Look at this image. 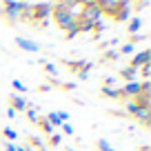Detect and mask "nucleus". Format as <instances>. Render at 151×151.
<instances>
[{
  "instance_id": "nucleus-38",
  "label": "nucleus",
  "mask_w": 151,
  "mask_h": 151,
  "mask_svg": "<svg viewBox=\"0 0 151 151\" xmlns=\"http://www.w3.org/2000/svg\"><path fill=\"white\" fill-rule=\"evenodd\" d=\"M49 2H60V0H49Z\"/></svg>"
},
{
  "instance_id": "nucleus-20",
  "label": "nucleus",
  "mask_w": 151,
  "mask_h": 151,
  "mask_svg": "<svg viewBox=\"0 0 151 151\" xmlns=\"http://www.w3.org/2000/svg\"><path fill=\"white\" fill-rule=\"evenodd\" d=\"M96 147H98V151H116V149H113V147L109 145L107 140H104V138H100V140L96 142Z\"/></svg>"
},
{
  "instance_id": "nucleus-7",
  "label": "nucleus",
  "mask_w": 151,
  "mask_h": 151,
  "mask_svg": "<svg viewBox=\"0 0 151 151\" xmlns=\"http://www.w3.org/2000/svg\"><path fill=\"white\" fill-rule=\"evenodd\" d=\"M9 107L14 109V111H24V109L29 107V102H27V98H24V96L9 93Z\"/></svg>"
},
{
  "instance_id": "nucleus-14",
  "label": "nucleus",
  "mask_w": 151,
  "mask_h": 151,
  "mask_svg": "<svg viewBox=\"0 0 151 151\" xmlns=\"http://www.w3.org/2000/svg\"><path fill=\"white\" fill-rule=\"evenodd\" d=\"M120 58V53L116 51V49H107V51H104V56L100 58V62H116Z\"/></svg>"
},
{
  "instance_id": "nucleus-28",
  "label": "nucleus",
  "mask_w": 151,
  "mask_h": 151,
  "mask_svg": "<svg viewBox=\"0 0 151 151\" xmlns=\"http://www.w3.org/2000/svg\"><path fill=\"white\" fill-rule=\"evenodd\" d=\"M60 89H65V91H73V89H76V82H60Z\"/></svg>"
},
{
  "instance_id": "nucleus-8",
  "label": "nucleus",
  "mask_w": 151,
  "mask_h": 151,
  "mask_svg": "<svg viewBox=\"0 0 151 151\" xmlns=\"http://www.w3.org/2000/svg\"><path fill=\"white\" fill-rule=\"evenodd\" d=\"M140 27H142V18H140V16H131V18L127 20V31H129V36H136V33L140 31Z\"/></svg>"
},
{
  "instance_id": "nucleus-19",
  "label": "nucleus",
  "mask_w": 151,
  "mask_h": 151,
  "mask_svg": "<svg viewBox=\"0 0 151 151\" xmlns=\"http://www.w3.org/2000/svg\"><path fill=\"white\" fill-rule=\"evenodd\" d=\"M11 87H14L16 91H18V96H22V93H27V85H24V82H20V80H11Z\"/></svg>"
},
{
  "instance_id": "nucleus-11",
  "label": "nucleus",
  "mask_w": 151,
  "mask_h": 151,
  "mask_svg": "<svg viewBox=\"0 0 151 151\" xmlns=\"http://www.w3.org/2000/svg\"><path fill=\"white\" fill-rule=\"evenodd\" d=\"M136 73H138V69H133V67H124V69H120V78L122 80H127V82H133L136 80Z\"/></svg>"
},
{
  "instance_id": "nucleus-5",
  "label": "nucleus",
  "mask_w": 151,
  "mask_h": 151,
  "mask_svg": "<svg viewBox=\"0 0 151 151\" xmlns=\"http://www.w3.org/2000/svg\"><path fill=\"white\" fill-rule=\"evenodd\" d=\"M136 96H140V82L133 80V82H127V85L120 89V100H133Z\"/></svg>"
},
{
  "instance_id": "nucleus-40",
  "label": "nucleus",
  "mask_w": 151,
  "mask_h": 151,
  "mask_svg": "<svg viewBox=\"0 0 151 151\" xmlns=\"http://www.w3.org/2000/svg\"><path fill=\"white\" fill-rule=\"evenodd\" d=\"M24 2H27V0H24Z\"/></svg>"
},
{
  "instance_id": "nucleus-4",
  "label": "nucleus",
  "mask_w": 151,
  "mask_h": 151,
  "mask_svg": "<svg viewBox=\"0 0 151 151\" xmlns=\"http://www.w3.org/2000/svg\"><path fill=\"white\" fill-rule=\"evenodd\" d=\"M16 45L27 53H38L40 51V45H38L36 40H31V38H24V36H16Z\"/></svg>"
},
{
  "instance_id": "nucleus-21",
  "label": "nucleus",
  "mask_w": 151,
  "mask_h": 151,
  "mask_svg": "<svg viewBox=\"0 0 151 151\" xmlns=\"http://www.w3.org/2000/svg\"><path fill=\"white\" fill-rule=\"evenodd\" d=\"M138 73H140L145 80H149V76H151V62H149V65H142L140 69H138Z\"/></svg>"
},
{
  "instance_id": "nucleus-22",
  "label": "nucleus",
  "mask_w": 151,
  "mask_h": 151,
  "mask_svg": "<svg viewBox=\"0 0 151 151\" xmlns=\"http://www.w3.org/2000/svg\"><path fill=\"white\" fill-rule=\"evenodd\" d=\"M47 140H49V145H51V147H60V142H62V136H60V133H51V136H49Z\"/></svg>"
},
{
  "instance_id": "nucleus-16",
  "label": "nucleus",
  "mask_w": 151,
  "mask_h": 151,
  "mask_svg": "<svg viewBox=\"0 0 151 151\" xmlns=\"http://www.w3.org/2000/svg\"><path fill=\"white\" fill-rule=\"evenodd\" d=\"M38 127H40V131H42L45 133V136H51V133H53V127H51V124H49L47 122V120H45V118H40V120H38Z\"/></svg>"
},
{
  "instance_id": "nucleus-12",
  "label": "nucleus",
  "mask_w": 151,
  "mask_h": 151,
  "mask_svg": "<svg viewBox=\"0 0 151 151\" xmlns=\"http://www.w3.org/2000/svg\"><path fill=\"white\" fill-rule=\"evenodd\" d=\"M40 65H42V69H45V73H47L49 80H53V78L58 76V67L53 65V62H45V60H40Z\"/></svg>"
},
{
  "instance_id": "nucleus-35",
  "label": "nucleus",
  "mask_w": 151,
  "mask_h": 151,
  "mask_svg": "<svg viewBox=\"0 0 151 151\" xmlns=\"http://www.w3.org/2000/svg\"><path fill=\"white\" fill-rule=\"evenodd\" d=\"M131 2H138V5H145L147 0H131Z\"/></svg>"
},
{
  "instance_id": "nucleus-17",
  "label": "nucleus",
  "mask_w": 151,
  "mask_h": 151,
  "mask_svg": "<svg viewBox=\"0 0 151 151\" xmlns=\"http://www.w3.org/2000/svg\"><path fill=\"white\" fill-rule=\"evenodd\" d=\"M45 120H47L49 124H51V127H60V118H58V113L56 111H51V113H47V116H45Z\"/></svg>"
},
{
  "instance_id": "nucleus-23",
  "label": "nucleus",
  "mask_w": 151,
  "mask_h": 151,
  "mask_svg": "<svg viewBox=\"0 0 151 151\" xmlns=\"http://www.w3.org/2000/svg\"><path fill=\"white\" fill-rule=\"evenodd\" d=\"M118 53H122V56H129V53H133V45H131V42L122 45V47H120V51H118Z\"/></svg>"
},
{
  "instance_id": "nucleus-15",
  "label": "nucleus",
  "mask_w": 151,
  "mask_h": 151,
  "mask_svg": "<svg viewBox=\"0 0 151 151\" xmlns=\"http://www.w3.org/2000/svg\"><path fill=\"white\" fill-rule=\"evenodd\" d=\"M24 116H27V120L31 124H38V120H40V113H38V109H24Z\"/></svg>"
},
{
  "instance_id": "nucleus-6",
  "label": "nucleus",
  "mask_w": 151,
  "mask_h": 151,
  "mask_svg": "<svg viewBox=\"0 0 151 151\" xmlns=\"http://www.w3.org/2000/svg\"><path fill=\"white\" fill-rule=\"evenodd\" d=\"M149 62H151V51H149V49H142L140 53H136V56L131 58L129 67H133V69H140L142 65H149Z\"/></svg>"
},
{
  "instance_id": "nucleus-13",
  "label": "nucleus",
  "mask_w": 151,
  "mask_h": 151,
  "mask_svg": "<svg viewBox=\"0 0 151 151\" xmlns=\"http://www.w3.org/2000/svg\"><path fill=\"white\" fill-rule=\"evenodd\" d=\"M149 116H151V109H142L140 113L136 116V122H140V127H149Z\"/></svg>"
},
{
  "instance_id": "nucleus-10",
  "label": "nucleus",
  "mask_w": 151,
  "mask_h": 151,
  "mask_svg": "<svg viewBox=\"0 0 151 151\" xmlns=\"http://www.w3.org/2000/svg\"><path fill=\"white\" fill-rule=\"evenodd\" d=\"M131 18V7H120L116 14H113V20L116 22H124V20Z\"/></svg>"
},
{
  "instance_id": "nucleus-29",
  "label": "nucleus",
  "mask_w": 151,
  "mask_h": 151,
  "mask_svg": "<svg viewBox=\"0 0 151 151\" xmlns=\"http://www.w3.org/2000/svg\"><path fill=\"white\" fill-rule=\"evenodd\" d=\"M0 145H2V151H16L14 142H0Z\"/></svg>"
},
{
  "instance_id": "nucleus-37",
  "label": "nucleus",
  "mask_w": 151,
  "mask_h": 151,
  "mask_svg": "<svg viewBox=\"0 0 151 151\" xmlns=\"http://www.w3.org/2000/svg\"><path fill=\"white\" fill-rule=\"evenodd\" d=\"M65 151H73V149H71V147H67V149H65Z\"/></svg>"
},
{
  "instance_id": "nucleus-31",
  "label": "nucleus",
  "mask_w": 151,
  "mask_h": 151,
  "mask_svg": "<svg viewBox=\"0 0 151 151\" xmlns=\"http://www.w3.org/2000/svg\"><path fill=\"white\" fill-rule=\"evenodd\" d=\"M118 7H131V0H116Z\"/></svg>"
},
{
  "instance_id": "nucleus-26",
  "label": "nucleus",
  "mask_w": 151,
  "mask_h": 151,
  "mask_svg": "<svg viewBox=\"0 0 151 151\" xmlns=\"http://www.w3.org/2000/svg\"><path fill=\"white\" fill-rule=\"evenodd\" d=\"M60 127H62V133H65V136H73V127H71L69 122H62Z\"/></svg>"
},
{
  "instance_id": "nucleus-33",
  "label": "nucleus",
  "mask_w": 151,
  "mask_h": 151,
  "mask_svg": "<svg viewBox=\"0 0 151 151\" xmlns=\"http://www.w3.org/2000/svg\"><path fill=\"white\" fill-rule=\"evenodd\" d=\"M14 116H16V111H14V109H11V107H9V109H7V118H9V120H11V118H14Z\"/></svg>"
},
{
  "instance_id": "nucleus-27",
  "label": "nucleus",
  "mask_w": 151,
  "mask_h": 151,
  "mask_svg": "<svg viewBox=\"0 0 151 151\" xmlns=\"http://www.w3.org/2000/svg\"><path fill=\"white\" fill-rule=\"evenodd\" d=\"M98 0H78V7H96Z\"/></svg>"
},
{
  "instance_id": "nucleus-34",
  "label": "nucleus",
  "mask_w": 151,
  "mask_h": 151,
  "mask_svg": "<svg viewBox=\"0 0 151 151\" xmlns=\"http://www.w3.org/2000/svg\"><path fill=\"white\" fill-rule=\"evenodd\" d=\"M16 151H31V147H24V145H20V147H16Z\"/></svg>"
},
{
  "instance_id": "nucleus-39",
  "label": "nucleus",
  "mask_w": 151,
  "mask_h": 151,
  "mask_svg": "<svg viewBox=\"0 0 151 151\" xmlns=\"http://www.w3.org/2000/svg\"><path fill=\"white\" fill-rule=\"evenodd\" d=\"M0 151H2V145H0Z\"/></svg>"
},
{
  "instance_id": "nucleus-1",
  "label": "nucleus",
  "mask_w": 151,
  "mask_h": 151,
  "mask_svg": "<svg viewBox=\"0 0 151 151\" xmlns=\"http://www.w3.org/2000/svg\"><path fill=\"white\" fill-rule=\"evenodd\" d=\"M49 18L53 20V24H56L60 31H67V29L76 27V20H78V16H76L71 9H67L65 5H60V2H53V9H51V16H49Z\"/></svg>"
},
{
  "instance_id": "nucleus-24",
  "label": "nucleus",
  "mask_w": 151,
  "mask_h": 151,
  "mask_svg": "<svg viewBox=\"0 0 151 151\" xmlns=\"http://www.w3.org/2000/svg\"><path fill=\"white\" fill-rule=\"evenodd\" d=\"M142 40H147V33H136V36H131V38H129V42H131V45L142 42Z\"/></svg>"
},
{
  "instance_id": "nucleus-9",
  "label": "nucleus",
  "mask_w": 151,
  "mask_h": 151,
  "mask_svg": "<svg viewBox=\"0 0 151 151\" xmlns=\"http://www.w3.org/2000/svg\"><path fill=\"white\" fill-rule=\"evenodd\" d=\"M100 93L109 100H120V89L118 87H100Z\"/></svg>"
},
{
  "instance_id": "nucleus-18",
  "label": "nucleus",
  "mask_w": 151,
  "mask_h": 151,
  "mask_svg": "<svg viewBox=\"0 0 151 151\" xmlns=\"http://www.w3.org/2000/svg\"><path fill=\"white\" fill-rule=\"evenodd\" d=\"M2 138H5V140H7V142H14V140H16V138H18V133H16V131H14V129H9V127H5V129H2Z\"/></svg>"
},
{
  "instance_id": "nucleus-36",
  "label": "nucleus",
  "mask_w": 151,
  "mask_h": 151,
  "mask_svg": "<svg viewBox=\"0 0 151 151\" xmlns=\"http://www.w3.org/2000/svg\"><path fill=\"white\" fill-rule=\"evenodd\" d=\"M140 151H149V147H147V145H145V147H140Z\"/></svg>"
},
{
  "instance_id": "nucleus-30",
  "label": "nucleus",
  "mask_w": 151,
  "mask_h": 151,
  "mask_svg": "<svg viewBox=\"0 0 151 151\" xmlns=\"http://www.w3.org/2000/svg\"><path fill=\"white\" fill-rule=\"evenodd\" d=\"M58 113V118H60V122H69V113L67 111H56Z\"/></svg>"
},
{
  "instance_id": "nucleus-3",
  "label": "nucleus",
  "mask_w": 151,
  "mask_h": 151,
  "mask_svg": "<svg viewBox=\"0 0 151 151\" xmlns=\"http://www.w3.org/2000/svg\"><path fill=\"white\" fill-rule=\"evenodd\" d=\"M78 18L96 24V22H100V18H102V11H100L98 7H80V11H78Z\"/></svg>"
},
{
  "instance_id": "nucleus-25",
  "label": "nucleus",
  "mask_w": 151,
  "mask_h": 151,
  "mask_svg": "<svg viewBox=\"0 0 151 151\" xmlns=\"http://www.w3.org/2000/svg\"><path fill=\"white\" fill-rule=\"evenodd\" d=\"M102 87H116V76H107L102 80Z\"/></svg>"
},
{
  "instance_id": "nucleus-2",
  "label": "nucleus",
  "mask_w": 151,
  "mask_h": 151,
  "mask_svg": "<svg viewBox=\"0 0 151 151\" xmlns=\"http://www.w3.org/2000/svg\"><path fill=\"white\" fill-rule=\"evenodd\" d=\"M51 9H53V2H36V5H31V18H33V22L40 20V22H38V29L47 27V20H49V16H51Z\"/></svg>"
},
{
  "instance_id": "nucleus-32",
  "label": "nucleus",
  "mask_w": 151,
  "mask_h": 151,
  "mask_svg": "<svg viewBox=\"0 0 151 151\" xmlns=\"http://www.w3.org/2000/svg\"><path fill=\"white\" fill-rule=\"evenodd\" d=\"M38 91H40V93H47V91H51V85H40Z\"/></svg>"
}]
</instances>
